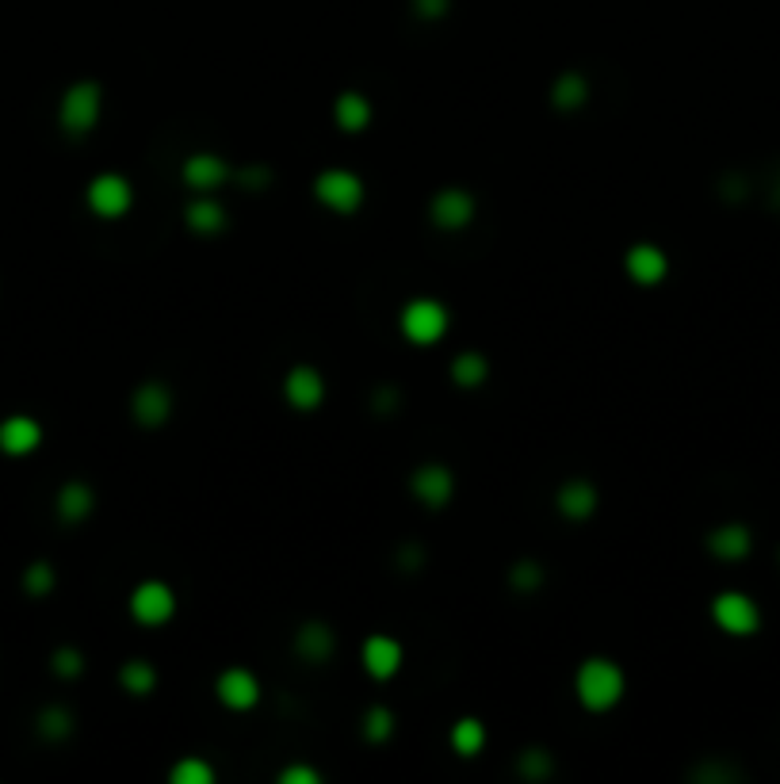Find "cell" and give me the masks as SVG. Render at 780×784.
<instances>
[{
    "mask_svg": "<svg viewBox=\"0 0 780 784\" xmlns=\"http://www.w3.org/2000/svg\"><path fill=\"white\" fill-rule=\"evenodd\" d=\"M54 510L58 516H62L66 524H77V521H84L92 510H97V494H92V486L89 482H66L62 490H58V497H54Z\"/></svg>",
    "mask_w": 780,
    "mask_h": 784,
    "instance_id": "obj_21",
    "label": "cell"
},
{
    "mask_svg": "<svg viewBox=\"0 0 780 784\" xmlns=\"http://www.w3.org/2000/svg\"><path fill=\"white\" fill-rule=\"evenodd\" d=\"M180 177H184V184L196 188V192H214V188H222L233 177V169L219 153H192V158L180 165Z\"/></svg>",
    "mask_w": 780,
    "mask_h": 784,
    "instance_id": "obj_14",
    "label": "cell"
},
{
    "mask_svg": "<svg viewBox=\"0 0 780 784\" xmlns=\"http://www.w3.org/2000/svg\"><path fill=\"white\" fill-rule=\"evenodd\" d=\"M84 203H89V211L100 214V219H123L130 203H134V188H130V180L119 177V172H100V177H92L89 192H84Z\"/></svg>",
    "mask_w": 780,
    "mask_h": 784,
    "instance_id": "obj_6",
    "label": "cell"
},
{
    "mask_svg": "<svg viewBox=\"0 0 780 784\" xmlns=\"http://www.w3.org/2000/svg\"><path fill=\"white\" fill-rule=\"evenodd\" d=\"M509 585L520 593H532L543 585V566L536 563V559H520V563L509 566Z\"/></svg>",
    "mask_w": 780,
    "mask_h": 784,
    "instance_id": "obj_31",
    "label": "cell"
},
{
    "mask_svg": "<svg viewBox=\"0 0 780 784\" xmlns=\"http://www.w3.org/2000/svg\"><path fill=\"white\" fill-rule=\"evenodd\" d=\"M452 379H456V386H463V391H474V386H482L487 383V375H490V360L482 356V352H459V356L452 360Z\"/></svg>",
    "mask_w": 780,
    "mask_h": 784,
    "instance_id": "obj_23",
    "label": "cell"
},
{
    "mask_svg": "<svg viewBox=\"0 0 780 784\" xmlns=\"http://www.w3.org/2000/svg\"><path fill=\"white\" fill-rule=\"evenodd\" d=\"M517 770H520V777H524V781H548L551 773H554V762H551V754H548V751H540V746H532V751L520 754Z\"/></svg>",
    "mask_w": 780,
    "mask_h": 784,
    "instance_id": "obj_30",
    "label": "cell"
},
{
    "mask_svg": "<svg viewBox=\"0 0 780 784\" xmlns=\"http://www.w3.org/2000/svg\"><path fill=\"white\" fill-rule=\"evenodd\" d=\"M487 746V727H482V720H474V716H463L452 727V751L459 757H474Z\"/></svg>",
    "mask_w": 780,
    "mask_h": 784,
    "instance_id": "obj_26",
    "label": "cell"
},
{
    "mask_svg": "<svg viewBox=\"0 0 780 784\" xmlns=\"http://www.w3.org/2000/svg\"><path fill=\"white\" fill-rule=\"evenodd\" d=\"M280 784H318V773L307 770V765H291V770L280 773Z\"/></svg>",
    "mask_w": 780,
    "mask_h": 784,
    "instance_id": "obj_38",
    "label": "cell"
},
{
    "mask_svg": "<svg viewBox=\"0 0 780 784\" xmlns=\"http://www.w3.org/2000/svg\"><path fill=\"white\" fill-rule=\"evenodd\" d=\"M184 222H188V230H192V234L214 238V234H222V230H227L230 214H227V207H222L219 200L203 195V200H192V203L184 207Z\"/></svg>",
    "mask_w": 780,
    "mask_h": 784,
    "instance_id": "obj_20",
    "label": "cell"
},
{
    "mask_svg": "<svg viewBox=\"0 0 780 784\" xmlns=\"http://www.w3.org/2000/svg\"><path fill=\"white\" fill-rule=\"evenodd\" d=\"M750 547H753V540H750L747 524H719V529L708 532V551H712L716 559H723V563H739V559H747Z\"/></svg>",
    "mask_w": 780,
    "mask_h": 784,
    "instance_id": "obj_19",
    "label": "cell"
},
{
    "mask_svg": "<svg viewBox=\"0 0 780 784\" xmlns=\"http://www.w3.org/2000/svg\"><path fill=\"white\" fill-rule=\"evenodd\" d=\"M597 502H601V494L589 479H567L554 494V510L567 521H589L597 513Z\"/></svg>",
    "mask_w": 780,
    "mask_h": 784,
    "instance_id": "obj_15",
    "label": "cell"
},
{
    "mask_svg": "<svg viewBox=\"0 0 780 784\" xmlns=\"http://www.w3.org/2000/svg\"><path fill=\"white\" fill-rule=\"evenodd\" d=\"M333 119H337V127H341V131L360 134L363 127L371 123V100L360 97V92H341L337 103H333Z\"/></svg>",
    "mask_w": 780,
    "mask_h": 784,
    "instance_id": "obj_22",
    "label": "cell"
},
{
    "mask_svg": "<svg viewBox=\"0 0 780 784\" xmlns=\"http://www.w3.org/2000/svg\"><path fill=\"white\" fill-rule=\"evenodd\" d=\"M398 402H402V399H398V386H379V391H376V413H394L398 410Z\"/></svg>",
    "mask_w": 780,
    "mask_h": 784,
    "instance_id": "obj_37",
    "label": "cell"
},
{
    "mask_svg": "<svg viewBox=\"0 0 780 784\" xmlns=\"http://www.w3.org/2000/svg\"><path fill=\"white\" fill-rule=\"evenodd\" d=\"M429 219L440 230H463L474 219V195L463 192V188H440L429 203Z\"/></svg>",
    "mask_w": 780,
    "mask_h": 784,
    "instance_id": "obj_11",
    "label": "cell"
},
{
    "mask_svg": "<svg viewBox=\"0 0 780 784\" xmlns=\"http://www.w3.org/2000/svg\"><path fill=\"white\" fill-rule=\"evenodd\" d=\"M169 781L172 784H214V770L203 757H184V762H177L169 770Z\"/></svg>",
    "mask_w": 780,
    "mask_h": 784,
    "instance_id": "obj_29",
    "label": "cell"
},
{
    "mask_svg": "<svg viewBox=\"0 0 780 784\" xmlns=\"http://www.w3.org/2000/svg\"><path fill=\"white\" fill-rule=\"evenodd\" d=\"M363 180L352 169H326L314 180V200L333 214H357L363 207Z\"/></svg>",
    "mask_w": 780,
    "mask_h": 784,
    "instance_id": "obj_3",
    "label": "cell"
},
{
    "mask_svg": "<svg viewBox=\"0 0 780 784\" xmlns=\"http://www.w3.org/2000/svg\"><path fill=\"white\" fill-rule=\"evenodd\" d=\"M398 330L413 344H437L448 333V306L437 303V299H413V303L402 306Z\"/></svg>",
    "mask_w": 780,
    "mask_h": 784,
    "instance_id": "obj_4",
    "label": "cell"
},
{
    "mask_svg": "<svg viewBox=\"0 0 780 784\" xmlns=\"http://www.w3.org/2000/svg\"><path fill=\"white\" fill-rule=\"evenodd\" d=\"M50 670H54L58 677H81L84 674V654L77 647H58L50 654Z\"/></svg>",
    "mask_w": 780,
    "mask_h": 784,
    "instance_id": "obj_33",
    "label": "cell"
},
{
    "mask_svg": "<svg viewBox=\"0 0 780 784\" xmlns=\"http://www.w3.org/2000/svg\"><path fill=\"white\" fill-rule=\"evenodd\" d=\"M712 620H716L719 632L747 640V635H753L761 627V609H758V601L747 597V593L727 590L712 601Z\"/></svg>",
    "mask_w": 780,
    "mask_h": 784,
    "instance_id": "obj_5",
    "label": "cell"
},
{
    "mask_svg": "<svg viewBox=\"0 0 780 784\" xmlns=\"http://www.w3.org/2000/svg\"><path fill=\"white\" fill-rule=\"evenodd\" d=\"M589 100V81L582 73H562L559 81L551 84V103L559 111H578Z\"/></svg>",
    "mask_w": 780,
    "mask_h": 784,
    "instance_id": "obj_25",
    "label": "cell"
},
{
    "mask_svg": "<svg viewBox=\"0 0 780 784\" xmlns=\"http://www.w3.org/2000/svg\"><path fill=\"white\" fill-rule=\"evenodd\" d=\"M130 413L142 429H161L172 418V391L161 379H146L130 399Z\"/></svg>",
    "mask_w": 780,
    "mask_h": 784,
    "instance_id": "obj_9",
    "label": "cell"
},
{
    "mask_svg": "<svg viewBox=\"0 0 780 784\" xmlns=\"http://www.w3.org/2000/svg\"><path fill=\"white\" fill-rule=\"evenodd\" d=\"M103 111V89L97 81H77L66 89L62 103H58V123L66 134H89L100 123Z\"/></svg>",
    "mask_w": 780,
    "mask_h": 784,
    "instance_id": "obj_2",
    "label": "cell"
},
{
    "mask_svg": "<svg viewBox=\"0 0 780 784\" xmlns=\"http://www.w3.org/2000/svg\"><path fill=\"white\" fill-rule=\"evenodd\" d=\"M54 566L50 563H31L28 571H23V590L31 593V597H47L50 590H54Z\"/></svg>",
    "mask_w": 780,
    "mask_h": 784,
    "instance_id": "obj_32",
    "label": "cell"
},
{
    "mask_svg": "<svg viewBox=\"0 0 780 784\" xmlns=\"http://www.w3.org/2000/svg\"><path fill=\"white\" fill-rule=\"evenodd\" d=\"M42 444V425L28 413L0 421V452L4 455H31Z\"/></svg>",
    "mask_w": 780,
    "mask_h": 784,
    "instance_id": "obj_16",
    "label": "cell"
},
{
    "mask_svg": "<svg viewBox=\"0 0 780 784\" xmlns=\"http://www.w3.org/2000/svg\"><path fill=\"white\" fill-rule=\"evenodd\" d=\"M623 269L636 283H643V288H654V283L666 280V272H670V261H666V253L658 245H631L628 257H623Z\"/></svg>",
    "mask_w": 780,
    "mask_h": 784,
    "instance_id": "obj_17",
    "label": "cell"
},
{
    "mask_svg": "<svg viewBox=\"0 0 780 784\" xmlns=\"http://www.w3.org/2000/svg\"><path fill=\"white\" fill-rule=\"evenodd\" d=\"M398 563H402V571H406V574L421 571V566H424V551H421L418 544H406L402 551H398Z\"/></svg>",
    "mask_w": 780,
    "mask_h": 784,
    "instance_id": "obj_36",
    "label": "cell"
},
{
    "mask_svg": "<svg viewBox=\"0 0 780 784\" xmlns=\"http://www.w3.org/2000/svg\"><path fill=\"white\" fill-rule=\"evenodd\" d=\"M39 735L50 738V743H62L66 735H73V712L62 708V704L42 708L39 712Z\"/></svg>",
    "mask_w": 780,
    "mask_h": 784,
    "instance_id": "obj_27",
    "label": "cell"
},
{
    "mask_svg": "<svg viewBox=\"0 0 780 784\" xmlns=\"http://www.w3.org/2000/svg\"><path fill=\"white\" fill-rule=\"evenodd\" d=\"M360 662L376 682H390L402 670V643L394 635H368L360 651Z\"/></svg>",
    "mask_w": 780,
    "mask_h": 784,
    "instance_id": "obj_12",
    "label": "cell"
},
{
    "mask_svg": "<svg viewBox=\"0 0 780 784\" xmlns=\"http://www.w3.org/2000/svg\"><path fill=\"white\" fill-rule=\"evenodd\" d=\"M214 693H219V701L227 704L230 712H249L253 704L260 701V682L249 670L241 666H230L219 674V682H214Z\"/></svg>",
    "mask_w": 780,
    "mask_h": 784,
    "instance_id": "obj_13",
    "label": "cell"
},
{
    "mask_svg": "<svg viewBox=\"0 0 780 784\" xmlns=\"http://www.w3.org/2000/svg\"><path fill=\"white\" fill-rule=\"evenodd\" d=\"M172 613H177V593H172L164 582L153 579V582L134 585V593H130V616H134L142 627L169 624Z\"/></svg>",
    "mask_w": 780,
    "mask_h": 784,
    "instance_id": "obj_7",
    "label": "cell"
},
{
    "mask_svg": "<svg viewBox=\"0 0 780 784\" xmlns=\"http://www.w3.org/2000/svg\"><path fill=\"white\" fill-rule=\"evenodd\" d=\"M119 685H123L130 696H150L153 688H158V670L146 659H130L123 662V670H119Z\"/></svg>",
    "mask_w": 780,
    "mask_h": 784,
    "instance_id": "obj_24",
    "label": "cell"
},
{
    "mask_svg": "<svg viewBox=\"0 0 780 784\" xmlns=\"http://www.w3.org/2000/svg\"><path fill=\"white\" fill-rule=\"evenodd\" d=\"M360 731L368 743H387V738L394 735V712H390L387 704H371L360 720Z\"/></svg>",
    "mask_w": 780,
    "mask_h": 784,
    "instance_id": "obj_28",
    "label": "cell"
},
{
    "mask_svg": "<svg viewBox=\"0 0 780 784\" xmlns=\"http://www.w3.org/2000/svg\"><path fill=\"white\" fill-rule=\"evenodd\" d=\"M233 177H238V184L241 188H268L272 184V169H264V165H246V169H238L233 172Z\"/></svg>",
    "mask_w": 780,
    "mask_h": 784,
    "instance_id": "obj_34",
    "label": "cell"
},
{
    "mask_svg": "<svg viewBox=\"0 0 780 784\" xmlns=\"http://www.w3.org/2000/svg\"><path fill=\"white\" fill-rule=\"evenodd\" d=\"M448 8H452V0H413V12H418L421 20H429V23L444 20Z\"/></svg>",
    "mask_w": 780,
    "mask_h": 784,
    "instance_id": "obj_35",
    "label": "cell"
},
{
    "mask_svg": "<svg viewBox=\"0 0 780 784\" xmlns=\"http://www.w3.org/2000/svg\"><path fill=\"white\" fill-rule=\"evenodd\" d=\"M333 647H337L333 627L322 624V620H307V624H299V632H294V651H299V659H307L310 666L326 662L329 654H333Z\"/></svg>",
    "mask_w": 780,
    "mask_h": 784,
    "instance_id": "obj_18",
    "label": "cell"
},
{
    "mask_svg": "<svg viewBox=\"0 0 780 784\" xmlns=\"http://www.w3.org/2000/svg\"><path fill=\"white\" fill-rule=\"evenodd\" d=\"M628 677L612 659H586L574 674V696L586 712H612L623 701Z\"/></svg>",
    "mask_w": 780,
    "mask_h": 784,
    "instance_id": "obj_1",
    "label": "cell"
},
{
    "mask_svg": "<svg viewBox=\"0 0 780 784\" xmlns=\"http://www.w3.org/2000/svg\"><path fill=\"white\" fill-rule=\"evenodd\" d=\"M283 399H288V406L299 410V413L318 410V406H322V399H326L322 372H318V368H310V364L291 368L288 379H283Z\"/></svg>",
    "mask_w": 780,
    "mask_h": 784,
    "instance_id": "obj_10",
    "label": "cell"
},
{
    "mask_svg": "<svg viewBox=\"0 0 780 784\" xmlns=\"http://www.w3.org/2000/svg\"><path fill=\"white\" fill-rule=\"evenodd\" d=\"M410 490L418 502H424L429 510H444L456 494V475L444 468V463H421L410 475Z\"/></svg>",
    "mask_w": 780,
    "mask_h": 784,
    "instance_id": "obj_8",
    "label": "cell"
}]
</instances>
